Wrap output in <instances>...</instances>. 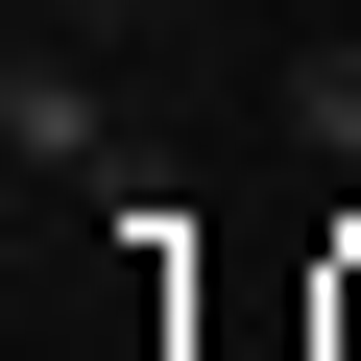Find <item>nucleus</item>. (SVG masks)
Wrapping results in <instances>:
<instances>
[{"mask_svg": "<svg viewBox=\"0 0 361 361\" xmlns=\"http://www.w3.org/2000/svg\"><path fill=\"white\" fill-rule=\"evenodd\" d=\"M0 169H25V193L97 169V73H73V25H25V73H0Z\"/></svg>", "mask_w": 361, "mask_h": 361, "instance_id": "obj_1", "label": "nucleus"}, {"mask_svg": "<svg viewBox=\"0 0 361 361\" xmlns=\"http://www.w3.org/2000/svg\"><path fill=\"white\" fill-rule=\"evenodd\" d=\"M289 121H313V145L361 169V49H313V73H289Z\"/></svg>", "mask_w": 361, "mask_h": 361, "instance_id": "obj_2", "label": "nucleus"}, {"mask_svg": "<svg viewBox=\"0 0 361 361\" xmlns=\"http://www.w3.org/2000/svg\"><path fill=\"white\" fill-rule=\"evenodd\" d=\"M97 25H217V0H97Z\"/></svg>", "mask_w": 361, "mask_h": 361, "instance_id": "obj_3", "label": "nucleus"}, {"mask_svg": "<svg viewBox=\"0 0 361 361\" xmlns=\"http://www.w3.org/2000/svg\"><path fill=\"white\" fill-rule=\"evenodd\" d=\"M25 25H97V0H25Z\"/></svg>", "mask_w": 361, "mask_h": 361, "instance_id": "obj_4", "label": "nucleus"}]
</instances>
